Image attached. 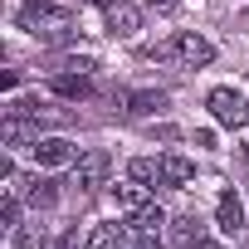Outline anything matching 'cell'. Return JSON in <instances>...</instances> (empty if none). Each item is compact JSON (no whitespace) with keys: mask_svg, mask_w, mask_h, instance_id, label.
I'll return each instance as SVG.
<instances>
[{"mask_svg":"<svg viewBox=\"0 0 249 249\" xmlns=\"http://www.w3.org/2000/svg\"><path fill=\"white\" fill-rule=\"evenodd\" d=\"M127 176H132V181H142V186H152V181H161V166H157V161H147V157H137V161L127 166Z\"/></svg>","mask_w":249,"mask_h":249,"instance_id":"cell-16","label":"cell"},{"mask_svg":"<svg viewBox=\"0 0 249 249\" xmlns=\"http://www.w3.org/2000/svg\"><path fill=\"white\" fill-rule=\"evenodd\" d=\"M107 171H112V157L107 152H83L73 161V186L78 191H98V186H107Z\"/></svg>","mask_w":249,"mask_h":249,"instance_id":"cell-3","label":"cell"},{"mask_svg":"<svg viewBox=\"0 0 249 249\" xmlns=\"http://www.w3.org/2000/svg\"><path fill=\"white\" fill-rule=\"evenodd\" d=\"M103 20H107V35H112V39H132L137 25H142V10L127 5V0H112V5L103 10Z\"/></svg>","mask_w":249,"mask_h":249,"instance_id":"cell-4","label":"cell"},{"mask_svg":"<svg viewBox=\"0 0 249 249\" xmlns=\"http://www.w3.org/2000/svg\"><path fill=\"white\" fill-rule=\"evenodd\" d=\"M244 25H249V15H244Z\"/></svg>","mask_w":249,"mask_h":249,"instance_id":"cell-23","label":"cell"},{"mask_svg":"<svg viewBox=\"0 0 249 249\" xmlns=\"http://www.w3.org/2000/svg\"><path fill=\"white\" fill-rule=\"evenodd\" d=\"M49 88H54L59 98H88V93H93V83H88L83 73H78V78H73V73H59V78H54Z\"/></svg>","mask_w":249,"mask_h":249,"instance_id":"cell-12","label":"cell"},{"mask_svg":"<svg viewBox=\"0 0 249 249\" xmlns=\"http://www.w3.org/2000/svg\"><path fill=\"white\" fill-rule=\"evenodd\" d=\"M161 225H166V215H161L157 205H142V210L132 215V230H137V234H161Z\"/></svg>","mask_w":249,"mask_h":249,"instance_id":"cell-14","label":"cell"},{"mask_svg":"<svg viewBox=\"0 0 249 249\" xmlns=\"http://www.w3.org/2000/svg\"><path fill=\"white\" fill-rule=\"evenodd\" d=\"M186 249H220V244H215V239H205V234H200V239H196V244H186Z\"/></svg>","mask_w":249,"mask_h":249,"instance_id":"cell-20","label":"cell"},{"mask_svg":"<svg viewBox=\"0 0 249 249\" xmlns=\"http://www.w3.org/2000/svg\"><path fill=\"white\" fill-rule=\"evenodd\" d=\"M59 181H49V176H35L30 186H25V196H30V205H54L59 200V191H54Z\"/></svg>","mask_w":249,"mask_h":249,"instance_id":"cell-13","label":"cell"},{"mask_svg":"<svg viewBox=\"0 0 249 249\" xmlns=\"http://www.w3.org/2000/svg\"><path fill=\"white\" fill-rule=\"evenodd\" d=\"M44 244H49L44 225H20L15 230V249H44Z\"/></svg>","mask_w":249,"mask_h":249,"instance_id":"cell-15","label":"cell"},{"mask_svg":"<svg viewBox=\"0 0 249 249\" xmlns=\"http://www.w3.org/2000/svg\"><path fill=\"white\" fill-rule=\"evenodd\" d=\"M176 239H181V244H196V239H200V220H196V215H181V220H176Z\"/></svg>","mask_w":249,"mask_h":249,"instance_id":"cell-17","label":"cell"},{"mask_svg":"<svg viewBox=\"0 0 249 249\" xmlns=\"http://www.w3.org/2000/svg\"><path fill=\"white\" fill-rule=\"evenodd\" d=\"M215 220H220V230H225V234H239V230H244V205H239V196H234V191H225V196H220Z\"/></svg>","mask_w":249,"mask_h":249,"instance_id":"cell-8","label":"cell"},{"mask_svg":"<svg viewBox=\"0 0 249 249\" xmlns=\"http://www.w3.org/2000/svg\"><path fill=\"white\" fill-rule=\"evenodd\" d=\"M132 249H166V244H161V234H137Z\"/></svg>","mask_w":249,"mask_h":249,"instance_id":"cell-19","label":"cell"},{"mask_svg":"<svg viewBox=\"0 0 249 249\" xmlns=\"http://www.w3.org/2000/svg\"><path fill=\"white\" fill-rule=\"evenodd\" d=\"M35 161L39 166H69V161H78V152H73V142H64V137H35Z\"/></svg>","mask_w":249,"mask_h":249,"instance_id":"cell-5","label":"cell"},{"mask_svg":"<svg viewBox=\"0 0 249 249\" xmlns=\"http://www.w3.org/2000/svg\"><path fill=\"white\" fill-rule=\"evenodd\" d=\"M152 5H161V10H166V5H176V0H152Z\"/></svg>","mask_w":249,"mask_h":249,"instance_id":"cell-21","label":"cell"},{"mask_svg":"<svg viewBox=\"0 0 249 249\" xmlns=\"http://www.w3.org/2000/svg\"><path fill=\"white\" fill-rule=\"evenodd\" d=\"M147 59H176V64H186V69H200V64L215 59V44H210L205 35H196V30H181V35H171L166 44H152Z\"/></svg>","mask_w":249,"mask_h":249,"instance_id":"cell-1","label":"cell"},{"mask_svg":"<svg viewBox=\"0 0 249 249\" xmlns=\"http://www.w3.org/2000/svg\"><path fill=\"white\" fill-rule=\"evenodd\" d=\"M157 166H161V186H186L191 176H196V166H191V157H181V152H166V157H157Z\"/></svg>","mask_w":249,"mask_h":249,"instance_id":"cell-6","label":"cell"},{"mask_svg":"<svg viewBox=\"0 0 249 249\" xmlns=\"http://www.w3.org/2000/svg\"><path fill=\"white\" fill-rule=\"evenodd\" d=\"M83 244H88V249H132V239H127L122 225H93Z\"/></svg>","mask_w":249,"mask_h":249,"instance_id":"cell-7","label":"cell"},{"mask_svg":"<svg viewBox=\"0 0 249 249\" xmlns=\"http://www.w3.org/2000/svg\"><path fill=\"white\" fill-rule=\"evenodd\" d=\"M0 220H5V230H20V200L5 196V210H0Z\"/></svg>","mask_w":249,"mask_h":249,"instance_id":"cell-18","label":"cell"},{"mask_svg":"<svg viewBox=\"0 0 249 249\" xmlns=\"http://www.w3.org/2000/svg\"><path fill=\"white\" fill-rule=\"evenodd\" d=\"M166 107V93H127V117H157Z\"/></svg>","mask_w":249,"mask_h":249,"instance_id":"cell-10","label":"cell"},{"mask_svg":"<svg viewBox=\"0 0 249 249\" xmlns=\"http://www.w3.org/2000/svg\"><path fill=\"white\" fill-rule=\"evenodd\" d=\"M44 20H59V25H64V10L54 5V0H25V5H20V25H25V30H35V25H44Z\"/></svg>","mask_w":249,"mask_h":249,"instance_id":"cell-9","label":"cell"},{"mask_svg":"<svg viewBox=\"0 0 249 249\" xmlns=\"http://www.w3.org/2000/svg\"><path fill=\"white\" fill-rule=\"evenodd\" d=\"M205 107H210V117L220 122V127H244V122H249V103H244L234 88H215V93L205 98Z\"/></svg>","mask_w":249,"mask_h":249,"instance_id":"cell-2","label":"cell"},{"mask_svg":"<svg viewBox=\"0 0 249 249\" xmlns=\"http://www.w3.org/2000/svg\"><path fill=\"white\" fill-rule=\"evenodd\" d=\"M93 5H103V10H107V5H112V0H93Z\"/></svg>","mask_w":249,"mask_h":249,"instance_id":"cell-22","label":"cell"},{"mask_svg":"<svg viewBox=\"0 0 249 249\" xmlns=\"http://www.w3.org/2000/svg\"><path fill=\"white\" fill-rule=\"evenodd\" d=\"M112 196H117V205L127 210V215H137L142 205H152V200H147V186H142V181H127V186H117Z\"/></svg>","mask_w":249,"mask_h":249,"instance_id":"cell-11","label":"cell"}]
</instances>
